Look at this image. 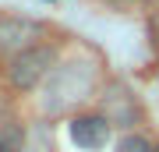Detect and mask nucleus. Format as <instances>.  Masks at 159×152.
I'll use <instances>...</instances> for the list:
<instances>
[{
	"label": "nucleus",
	"instance_id": "20e7f679",
	"mask_svg": "<svg viewBox=\"0 0 159 152\" xmlns=\"http://www.w3.org/2000/svg\"><path fill=\"white\" fill-rule=\"evenodd\" d=\"M102 117L110 124H117V127H131V124H138L142 110H138L134 96H131L124 85H110L106 96H102Z\"/></svg>",
	"mask_w": 159,
	"mask_h": 152
},
{
	"label": "nucleus",
	"instance_id": "7ed1b4c3",
	"mask_svg": "<svg viewBox=\"0 0 159 152\" xmlns=\"http://www.w3.org/2000/svg\"><path fill=\"white\" fill-rule=\"evenodd\" d=\"M110 131H113V124H110L102 113H81V117L71 120V138L78 149H89L96 152L110 141Z\"/></svg>",
	"mask_w": 159,
	"mask_h": 152
},
{
	"label": "nucleus",
	"instance_id": "f03ea898",
	"mask_svg": "<svg viewBox=\"0 0 159 152\" xmlns=\"http://www.w3.org/2000/svg\"><path fill=\"white\" fill-rule=\"evenodd\" d=\"M43 35H46V25L32 21V18H21V14H4L0 18V53H25L32 46H43Z\"/></svg>",
	"mask_w": 159,
	"mask_h": 152
},
{
	"label": "nucleus",
	"instance_id": "f257e3e1",
	"mask_svg": "<svg viewBox=\"0 0 159 152\" xmlns=\"http://www.w3.org/2000/svg\"><path fill=\"white\" fill-rule=\"evenodd\" d=\"M53 60H57V50H53V46H32V50L11 57V64H7V81H11L14 89L29 92L53 71Z\"/></svg>",
	"mask_w": 159,
	"mask_h": 152
},
{
	"label": "nucleus",
	"instance_id": "39448f33",
	"mask_svg": "<svg viewBox=\"0 0 159 152\" xmlns=\"http://www.w3.org/2000/svg\"><path fill=\"white\" fill-rule=\"evenodd\" d=\"M25 145V135L18 124H4V131H0V152H21Z\"/></svg>",
	"mask_w": 159,
	"mask_h": 152
},
{
	"label": "nucleus",
	"instance_id": "423d86ee",
	"mask_svg": "<svg viewBox=\"0 0 159 152\" xmlns=\"http://www.w3.org/2000/svg\"><path fill=\"white\" fill-rule=\"evenodd\" d=\"M117 152H156V145L145 135H134V131H131V135H124L117 141Z\"/></svg>",
	"mask_w": 159,
	"mask_h": 152
},
{
	"label": "nucleus",
	"instance_id": "0eeeda50",
	"mask_svg": "<svg viewBox=\"0 0 159 152\" xmlns=\"http://www.w3.org/2000/svg\"><path fill=\"white\" fill-rule=\"evenodd\" d=\"M156 152H159V145H156Z\"/></svg>",
	"mask_w": 159,
	"mask_h": 152
}]
</instances>
